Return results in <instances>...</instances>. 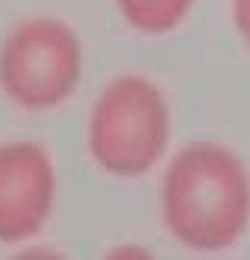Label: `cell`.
<instances>
[{"label":"cell","instance_id":"1","mask_svg":"<svg viewBox=\"0 0 250 260\" xmlns=\"http://www.w3.org/2000/svg\"><path fill=\"white\" fill-rule=\"evenodd\" d=\"M160 216L172 241L188 251H232L250 229L247 163L219 141L185 144L163 170Z\"/></svg>","mask_w":250,"mask_h":260},{"label":"cell","instance_id":"2","mask_svg":"<svg viewBox=\"0 0 250 260\" xmlns=\"http://www.w3.org/2000/svg\"><path fill=\"white\" fill-rule=\"evenodd\" d=\"M85 144L100 173L144 179L163 163L172 144L166 91L141 72H122L106 82L88 113Z\"/></svg>","mask_w":250,"mask_h":260},{"label":"cell","instance_id":"3","mask_svg":"<svg viewBox=\"0 0 250 260\" xmlns=\"http://www.w3.org/2000/svg\"><path fill=\"white\" fill-rule=\"evenodd\" d=\"M85 76V44L66 19L31 16L0 41V94L28 113L72 101Z\"/></svg>","mask_w":250,"mask_h":260},{"label":"cell","instance_id":"4","mask_svg":"<svg viewBox=\"0 0 250 260\" xmlns=\"http://www.w3.org/2000/svg\"><path fill=\"white\" fill-rule=\"evenodd\" d=\"M60 176L50 151L38 141L0 144V245L38 238L56 210Z\"/></svg>","mask_w":250,"mask_h":260},{"label":"cell","instance_id":"5","mask_svg":"<svg viewBox=\"0 0 250 260\" xmlns=\"http://www.w3.org/2000/svg\"><path fill=\"white\" fill-rule=\"evenodd\" d=\"M122 22L147 38H163L188 22L194 0H113Z\"/></svg>","mask_w":250,"mask_h":260},{"label":"cell","instance_id":"6","mask_svg":"<svg viewBox=\"0 0 250 260\" xmlns=\"http://www.w3.org/2000/svg\"><path fill=\"white\" fill-rule=\"evenodd\" d=\"M228 10H232V25L238 31L241 44L250 50V0H232Z\"/></svg>","mask_w":250,"mask_h":260}]
</instances>
